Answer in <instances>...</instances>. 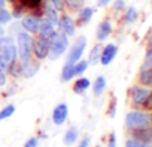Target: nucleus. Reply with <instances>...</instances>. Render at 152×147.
Wrapping results in <instances>:
<instances>
[{
  "label": "nucleus",
  "instance_id": "obj_48",
  "mask_svg": "<svg viewBox=\"0 0 152 147\" xmlns=\"http://www.w3.org/2000/svg\"><path fill=\"white\" fill-rule=\"evenodd\" d=\"M148 45H149V46H152V34H151V36H149V39H148Z\"/></svg>",
  "mask_w": 152,
  "mask_h": 147
},
{
  "label": "nucleus",
  "instance_id": "obj_31",
  "mask_svg": "<svg viewBox=\"0 0 152 147\" xmlns=\"http://www.w3.org/2000/svg\"><path fill=\"white\" fill-rule=\"evenodd\" d=\"M12 43H15V39L12 36H2L0 37V52H2L6 46L12 45Z\"/></svg>",
  "mask_w": 152,
  "mask_h": 147
},
{
  "label": "nucleus",
  "instance_id": "obj_32",
  "mask_svg": "<svg viewBox=\"0 0 152 147\" xmlns=\"http://www.w3.org/2000/svg\"><path fill=\"white\" fill-rule=\"evenodd\" d=\"M116 107H118V101H116V97H112L110 100V104H109V109H107V114L109 117H115L116 116Z\"/></svg>",
  "mask_w": 152,
  "mask_h": 147
},
{
  "label": "nucleus",
  "instance_id": "obj_41",
  "mask_svg": "<svg viewBox=\"0 0 152 147\" xmlns=\"http://www.w3.org/2000/svg\"><path fill=\"white\" fill-rule=\"evenodd\" d=\"M106 147H118V141H116V134L115 132H112L109 135V140H107Z\"/></svg>",
  "mask_w": 152,
  "mask_h": 147
},
{
  "label": "nucleus",
  "instance_id": "obj_5",
  "mask_svg": "<svg viewBox=\"0 0 152 147\" xmlns=\"http://www.w3.org/2000/svg\"><path fill=\"white\" fill-rule=\"evenodd\" d=\"M49 55V40L39 36L33 39V56L37 61H43L46 59Z\"/></svg>",
  "mask_w": 152,
  "mask_h": 147
},
{
  "label": "nucleus",
  "instance_id": "obj_40",
  "mask_svg": "<svg viewBox=\"0 0 152 147\" xmlns=\"http://www.w3.org/2000/svg\"><path fill=\"white\" fill-rule=\"evenodd\" d=\"M24 147H39V138L37 137H30L24 143Z\"/></svg>",
  "mask_w": 152,
  "mask_h": 147
},
{
  "label": "nucleus",
  "instance_id": "obj_39",
  "mask_svg": "<svg viewBox=\"0 0 152 147\" xmlns=\"http://www.w3.org/2000/svg\"><path fill=\"white\" fill-rule=\"evenodd\" d=\"M49 3H51L57 11H61V9H64V6H66V0H49Z\"/></svg>",
  "mask_w": 152,
  "mask_h": 147
},
{
  "label": "nucleus",
  "instance_id": "obj_30",
  "mask_svg": "<svg viewBox=\"0 0 152 147\" xmlns=\"http://www.w3.org/2000/svg\"><path fill=\"white\" fill-rule=\"evenodd\" d=\"M124 147H152V146L145 144V143H142V141H139V140H136L133 137H128L125 140V143H124Z\"/></svg>",
  "mask_w": 152,
  "mask_h": 147
},
{
  "label": "nucleus",
  "instance_id": "obj_24",
  "mask_svg": "<svg viewBox=\"0 0 152 147\" xmlns=\"http://www.w3.org/2000/svg\"><path fill=\"white\" fill-rule=\"evenodd\" d=\"M102 49H103V46H102L100 43H97V45H94V46H93V49L90 51V55H88V62H90V64L96 65V64H99V62H100Z\"/></svg>",
  "mask_w": 152,
  "mask_h": 147
},
{
  "label": "nucleus",
  "instance_id": "obj_20",
  "mask_svg": "<svg viewBox=\"0 0 152 147\" xmlns=\"http://www.w3.org/2000/svg\"><path fill=\"white\" fill-rule=\"evenodd\" d=\"M43 14H45V18L49 20L54 25H58V21H60V15H58V11L51 5V3H46L43 6Z\"/></svg>",
  "mask_w": 152,
  "mask_h": 147
},
{
  "label": "nucleus",
  "instance_id": "obj_2",
  "mask_svg": "<svg viewBox=\"0 0 152 147\" xmlns=\"http://www.w3.org/2000/svg\"><path fill=\"white\" fill-rule=\"evenodd\" d=\"M15 45L18 51V59L21 62H27L33 58V37L30 33L21 30L15 36Z\"/></svg>",
  "mask_w": 152,
  "mask_h": 147
},
{
  "label": "nucleus",
  "instance_id": "obj_12",
  "mask_svg": "<svg viewBox=\"0 0 152 147\" xmlns=\"http://www.w3.org/2000/svg\"><path fill=\"white\" fill-rule=\"evenodd\" d=\"M112 31H113V25H112V22H110L109 20H103V21L97 25L96 37H97L99 42H104V40H107V39L110 37Z\"/></svg>",
  "mask_w": 152,
  "mask_h": 147
},
{
  "label": "nucleus",
  "instance_id": "obj_23",
  "mask_svg": "<svg viewBox=\"0 0 152 147\" xmlns=\"http://www.w3.org/2000/svg\"><path fill=\"white\" fill-rule=\"evenodd\" d=\"M137 20H139V11H137L134 6L127 8V11H125V14H124V22H125L127 25H131V24H134Z\"/></svg>",
  "mask_w": 152,
  "mask_h": 147
},
{
  "label": "nucleus",
  "instance_id": "obj_6",
  "mask_svg": "<svg viewBox=\"0 0 152 147\" xmlns=\"http://www.w3.org/2000/svg\"><path fill=\"white\" fill-rule=\"evenodd\" d=\"M18 59V51H17V45L12 43L9 46H6L2 52H0V68H3L5 71L9 68L11 64H14Z\"/></svg>",
  "mask_w": 152,
  "mask_h": 147
},
{
  "label": "nucleus",
  "instance_id": "obj_34",
  "mask_svg": "<svg viewBox=\"0 0 152 147\" xmlns=\"http://www.w3.org/2000/svg\"><path fill=\"white\" fill-rule=\"evenodd\" d=\"M12 17L14 18H17V20H21L23 17H24V8L21 6V5H18V3H15V6H14V9H12Z\"/></svg>",
  "mask_w": 152,
  "mask_h": 147
},
{
  "label": "nucleus",
  "instance_id": "obj_36",
  "mask_svg": "<svg viewBox=\"0 0 152 147\" xmlns=\"http://www.w3.org/2000/svg\"><path fill=\"white\" fill-rule=\"evenodd\" d=\"M76 147H91V137L85 135L81 140H78V146H76Z\"/></svg>",
  "mask_w": 152,
  "mask_h": 147
},
{
  "label": "nucleus",
  "instance_id": "obj_16",
  "mask_svg": "<svg viewBox=\"0 0 152 147\" xmlns=\"http://www.w3.org/2000/svg\"><path fill=\"white\" fill-rule=\"evenodd\" d=\"M91 88V80L85 76H78V79L73 83V92L76 95H84Z\"/></svg>",
  "mask_w": 152,
  "mask_h": 147
},
{
  "label": "nucleus",
  "instance_id": "obj_19",
  "mask_svg": "<svg viewBox=\"0 0 152 147\" xmlns=\"http://www.w3.org/2000/svg\"><path fill=\"white\" fill-rule=\"evenodd\" d=\"M93 15H94V9H93L91 6H82V8L78 11V24H79V25L88 24V22L93 20Z\"/></svg>",
  "mask_w": 152,
  "mask_h": 147
},
{
  "label": "nucleus",
  "instance_id": "obj_26",
  "mask_svg": "<svg viewBox=\"0 0 152 147\" xmlns=\"http://www.w3.org/2000/svg\"><path fill=\"white\" fill-rule=\"evenodd\" d=\"M15 112H17L15 104H12V103H11V104H6L2 110H0V122H3V120L12 117V116L15 114Z\"/></svg>",
  "mask_w": 152,
  "mask_h": 147
},
{
  "label": "nucleus",
  "instance_id": "obj_3",
  "mask_svg": "<svg viewBox=\"0 0 152 147\" xmlns=\"http://www.w3.org/2000/svg\"><path fill=\"white\" fill-rule=\"evenodd\" d=\"M69 49V37L61 33V31H55L54 36L49 39V55L48 58L55 61L58 58H61Z\"/></svg>",
  "mask_w": 152,
  "mask_h": 147
},
{
  "label": "nucleus",
  "instance_id": "obj_47",
  "mask_svg": "<svg viewBox=\"0 0 152 147\" xmlns=\"http://www.w3.org/2000/svg\"><path fill=\"white\" fill-rule=\"evenodd\" d=\"M2 36H5V28L0 25V37H2Z\"/></svg>",
  "mask_w": 152,
  "mask_h": 147
},
{
  "label": "nucleus",
  "instance_id": "obj_14",
  "mask_svg": "<svg viewBox=\"0 0 152 147\" xmlns=\"http://www.w3.org/2000/svg\"><path fill=\"white\" fill-rule=\"evenodd\" d=\"M40 65L39 62H34L33 59L27 61V62H23V68H21V77L24 79H31L37 75Z\"/></svg>",
  "mask_w": 152,
  "mask_h": 147
},
{
  "label": "nucleus",
  "instance_id": "obj_25",
  "mask_svg": "<svg viewBox=\"0 0 152 147\" xmlns=\"http://www.w3.org/2000/svg\"><path fill=\"white\" fill-rule=\"evenodd\" d=\"M12 2L21 5L24 9H31L33 11V9H37V8L42 6L43 0H12Z\"/></svg>",
  "mask_w": 152,
  "mask_h": 147
},
{
  "label": "nucleus",
  "instance_id": "obj_10",
  "mask_svg": "<svg viewBox=\"0 0 152 147\" xmlns=\"http://www.w3.org/2000/svg\"><path fill=\"white\" fill-rule=\"evenodd\" d=\"M21 27L24 31L30 33V34H37L39 31V25H40V18L36 15H26L21 18Z\"/></svg>",
  "mask_w": 152,
  "mask_h": 147
},
{
  "label": "nucleus",
  "instance_id": "obj_8",
  "mask_svg": "<svg viewBox=\"0 0 152 147\" xmlns=\"http://www.w3.org/2000/svg\"><path fill=\"white\" fill-rule=\"evenodd\" d=\"M69 117V106L66 103H60L54 107L52 110V114H51V120L55 126H61L66 123Z\"/></svg>",
  "mask_w": 152,
  "mask_h": 147
},
{
  "label": "nucleus",
  "instance_id": "obj_9",
  "mask_svg": "<svg viewBox=\"0 0 152 147\" xmlns=\"http://www.w3.org/2000/svg\"><path fill=\"white\" fill-rule=\"evenodd\" d=\"M58 28L61 33H64L67 37H73L76 34V24H75V20L67 15V14H63L60 17V21H58Z\"/></svg>",
  "mask_w": 152,
  "mask_h": 147
},
{
  "label": "nucleus",
  "instance_id": "obj_45",
  "mask_svg": "<svg viewBox=\"0 0 152 147\" xmlns=\"http://www.w3.org/2000/svg\"><path fill=\"white\" fill-rule=\"evenodd\" d=\"M15 89H17V85H12V88H11V86H9V89H8V91H9V92H6V95H14V94H15V92H17V91H15Z\"/></svg>",
  "mask_w": 152,
  "mask_h": 147
},
{
  "label": "nucleus",
  "instance_id": "obj_1",
  "mask_svg": "<svg viewBox=\"0 0 152 147\" xmlns=\"http://www.w3.org/2000/svg\"><path fill=\"white\" fill-rule=\"evenodd\" d=\"M124 123L127 129H140L152 125V113L149 110H131L125 114Z\"/></svg>",
  "mask_w": 152,
  "mask_h": 147
},
{
  "label": "nucleus",
  "instance_id": "obj_4",
  "mask_svg": "<svg viewBox=\"0 0 152 147\" xmlns=\"http://www.w3.org/2000/svg\"><path fill=\"white\" fill-rule=\"evenodd\" d=\"M87 37L85 36H79L76 37V40L72 43L70 49L67 51V56H66V62H70V64H75L76 61L82 59V55L87 49Z\"/></svg>",
  "mask_w": 152,
  "mask_h": 147
},
{
  "label": "nucleus",
  "instance_id": "obj_17",
  "mask_svg": "<svg viewBox=\"0 0 152 147\" xmlns=\"http://www.w3.org/2000/svg\"><path fill=\"white\" fill-rule=\"evenodd\" d=\"M54 33H55V25H54L49 20H46V18H40V25H39V31H37V34L49 40V39L54 36Z\"/></svg>",
  "mask_w": 152,
  "mask_h": 147
},
{
  "label": "nucleus",
  "instance_id": "obj_42",
  "mask_svg": "<svg viewBox=\"0 0 152 147\" xmlns=\"http://www.w3.org/2000/svg\"><path fill=\"white\" fill-rule=\"evenodd\" d=\"M6 83H8V75L3 68H0V88L6 86Z\"/></svg>",
  "mask_w": 152,
  "mask_h": 147
},
{
  "label": "nucleus",
  "instance_id": "obj_29",
  "mask_svg": "<svg viewBox=\"0 0 152 147\" xmlns=\"http://www.w3.org/2000/svg\"><path fill=\"white\" fill-rule=\"evenodd\" d=\"M12 20H14V17H12V14L6 8H0V25L11 24Z\"/></svg>",
  "mask_w": 152,
  "mask_h": 147
},
{
  "label": "nucleus",
  "instance_id": "obj_44",
  "mask_svg": "<svg viewBox=\"0 0 152 147\" xmlns=\"http://www.w3.org/2000/svg\"><path fill=\"white\" fill-rule=\"evenodd\" d=\"M110 2H112V0H97V5H99L100 8H106Z\"/></svg>",
  "mask_w": 152,
  "mask_h": 147
},
{
  "label": "nucleus",
  "instance_id": "obj_35",
  "mask_svg": "<svg viewBox=\"0 0 152 147\" xmlns=\"http://www.w3.org/2000/svg\"><path fill=\"white\" fill-rule=\"evenodd\" d=\"M82 2L84 0H67V6L70 11H79L82 8Z\"/></svg>",
  "mask_w": 152,
  "mask_h": 147
},
{
  "label": "nucleus",
  "instance_id": "obj_15",
  "mask_svg": "<svg viewBox=\"0 0 152 147\" xmlns=\"http://www.w3.org/2000/svg\"><path fill=\"white\" fill-rule=\"evenodd\" d=\"M79 140V129L76 126H69L63 135V144L66 147H72L73 144H76Z\"/></svg>",
  "mask_w": 152,
  "mask_h": 147
},
{
  "label": "nucleus",
  "instance_id": "obj_33",
  "mask_svg": "<svg viewBox=\"0 0 152 147\" xmlns=\"http://www.w3.org/2000/svg\"><path fill=\"white\" fill-rule=\"evenodd\" d=\"M148 67H152V46H149V49L146 51V55H145V59L142 64V70L148 68Z\"/></svg>",
  "mask_w": 152,
  "mask_h": 147
},
{
  "label": "nucleus",
  "instance_id": "obj_46",
  "mask_svg": "<svg viewBox=\"0 0 152 147\" xmlns=\"http://www.w3.org/2000/svg\"><path fill=\"white\" fill-rule=\"evenodd\" d=\"M6 2H8V0H0V8H5L6 6Z\"/></svg>",
  "mask_w": 152,
  "mask_h": 147
},
{
  "label": "nucleus",
  "instance_id": "obj_22",
  "mask_svg": "<svg viewBox=\"0 0 152 147\" xmlns=\"http://www.w3.org/2000/svg\"><path fill=\"white\" fill-rule=\"evenodd\" d=\"M139 83H140L142 86L152 88V67H148V68L140 70V75H139Z\"/></svg>",
  "mask_w": 152,
  "mask_h": 147
},
{
  "label": "nucleus",
  "instance_id": "obj_38",
  "mask_svg": "<svg viewBox=\"0 0 152 147\" xmlns=\"http://www.w3.org/2000/svg\"><path fill=\"white\" fill-rule=\"evenodd\" d=\"M142 107H143L145 110H149V112L152 110V91H149V94H148L145 103L142 104Z\"/></svg>",
  "mask_w": 152,
  "mask_h": 147
},
{
  "label": "nucleus",
  "instance_id": "obj_28",
  "mask_svg": "<svg viewBox=\"0 0 152 147\" xmlns=\"http://www.w3.org/2000/svg\"><path fill=\"white\" fill-rule=\"evenodd\" d=\"M21 68H23V62L17 59L14 64L9 65V68H8L6 71L9 73L12 77H21Z\"/></svg>",
  "mask_w": 152,
  "mask_h": 147
},
{
  "label": "nucleus",
  "instance_id": "obj_21",
  "mask_svg": "<svg viewBox=\"0 0 152 147\" xmlns=\"http://www.w3.org/2000/svg\"><path fill=\"white\" fill-rule=\"evenodd\" d=\"M76 75H75V64H70V62H64L63 68H61V82H70L72 79H75Z\"/></svg>",
  "mask_w": 152,
  "mask_h": 147
},
{
  "label": "nucleus",
  "instance_id": "obj_7",
  "mask_svg": "<svg viewBox=\"0 0 152 147\" xmlns=\"http://www.w3.org/2000/svg\"><path fill=\"white\" fill-rule=\"evenodd\" d=\"M130 100H131V104L134 107H142V104L145 103L148 94H149V88L146 86H142V85H136V86H131L130 88Z\"/></svg>",
  "mask_w": 152,
  "mask_h": 147
},
{
  "label": "nucleus",
  "instance_id": "obj_27",
  "mask_svg": "<svg viewBox=\"0 0 152 147\" xmlns=\"http://www.w3.org/2000/svg\"><path fill=\"white\" fill-rule=\"evenodd\" d=\"M88 67H90L88 59H79V61H76L75 62V75H76V77L82 76L84 73L88 70Z\"/></svg>",
  "mask_w": 152,
  "mask_h": 147
},
{
  "label": "nucleus",
  "instance_id": "obj_11",
  "mask_svg": "<svg viewBox=\"0 0 152 147\" xmlns=\"http://www.w3.org/2000/svg\"><path fill=\"white\" fill-rule=\"evenodd\" d=\"M118 55V46L115 43H107L106 46H103L102 49V55H100V64L102 65H109Z\"/></svg>",
  "mask_w": 152,
  "mask_h": 147
},
{
  "label": "nucleus",
  "instance_id": "obj_13",
  "mask_svg": "<svg viewBox=\"0 0 152 147\" xmlns=\"http://www.w3.org/2000/svg\"><path fill=\"white\" fill-rule=\"evenodd\" d=\"M131 137L139 140V141H142V143H145V144L152 146V125L140 128V129H133L131 131Z\"/></svg>",
  "mask_w": 152,
  "mask_h": 147
},
{
  "label": "nucleus",
  "instance_id": "obj_37",
  "mask_svg": "<svg viewBox=\"0 0 152 147\" xmlns=\"http://www.w3.org/2000/svg\"><path fill=\"white\" fill-rule=\"evenodd\" d=\"M23 30V27H21V22H14L11 27H9V33H11V36L14 37V36H17L20 31Z\"/></svg>",
  "mask_w": 152,
  "mask_h": 147
},
{
  "label": "nucleus",
  "instance_id": "obj_18",
  "mask_svg": "<svg viewBox=\"0 0 152 147\" xmlns=\"http://www.w3.org/2000/svg\"><path fill=\"white\" fill-rule=\"evenodd\" d=\"M91 88H93V97L94 98H100L103 94H104V91H106V88H107V83H106V77L104 76H99L96 80H94V83L91 85Z\"/></svg>",
  "mask_w": 152,
  "mask_h": 147
},
{
  "label": "nucleus",
  "instance_id": "obj_43",
  "mask_svg": "<svg viewBox=\"0 0 152 147\" xmlns=\"http://www.w3.org/2000/svg\"><path fill=\"white\" fill-rule=\"evenodd\" d=\"M113 9L115 11H124L125 9V0H115Z\"/></svg>",
  "mask_w": 152,
  "mask_h": 147
}]
</instances>
